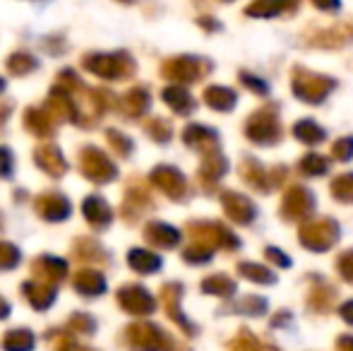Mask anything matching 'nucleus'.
<instances>
[{"mask_svg": "<svg viewBox=\"0 0 353 351\" xmlns=\"http://www.w3.org/2000/svg\"><path fill=\"white\" fill-rule=\"evenodd\" d=\"M339 236H341V226H339V221H334L332 217L312 219L298 229V241H301L307 250H315V253L330 250L332 245L339 241Z\"/></svg>", "mask_w": 353, "mask_h": 351, "instance_id": "3", "label": "nucleus"}, {"mask_svg": "<svg viewBox=\"0 0 353 351\" xmlns=\"http://www.w3.org/2000/svg\"><path fill=\"white\" fill-rule=\"evenodd\" d=\"M267 258L274 260L276 265H283V267L291 265V260H288V255H283L281 250H276V248H267Z\"/></svg>", "mask_w": 353, "mask_h": 351, "instance_id": "18", "label": "nucleus"}, {"mask_svg": "<svg viewBox=\"0 0 353 351\" xmlns=\"http://www.w3.org/2000/svg\"><path fill=\"white\" fill-rule=\"evenodd\" d=\"M241 178L257 192H272L283 183L286 178V166H272L267 169L260 159L255 157H245L241 161Z\"/></svg>", "mask_w": 353, "mask_h": 351, "instance_id": "4", "label": "nucleus"}, {"mask_svg": "<svg viewBox=\"0 0 353 351\" xmlns=\"http://www.w3.org/2000/svg\"><path fill=\"white\" fill-rule=\"evenodd\" d=\"M312 48H325V51H336V48H344L353 43V22L334 24V27H327L322 32L312 34L307 39Z\"/></svg>", "mask_w": 353, "mask_h": 351, "instance_id": "6", "label": "nucleus"}, {"mask_svg": "<svg viewBox=\"0 0 353 351\" xmlns=\"http://www.w3.org/2000/svg\"><path fill=\"white\" fill-rule=\"evenodd\" d=\"M291 89L296 94V99L305 103H322L332 92L336 89V80L330 75H320V72H312L307 68L296 66L293 68V77H291Z\"/></svg>", "mask_w": 353, "mask_h": 351, "instance_id": "2", "label": "nucleus"}, {"mask_svg": "<svg viewBox=\"0 0 353 351\" xmlns=\"http://www.w3.org/2000/svg\"><path fill=\"white\" fill-rule=\"evenodd\" d=\"M241 85L252 89V94H260V97H267V94H270V85H267L262 77L252 75V72H241Z\"/></svg>", "mask_w": 353, "mask_h": 351, "instance_id": "14", "label": "nucleus"}, {"mask_svg": "<svg viewBox=\"0 0 353 351\" xmlns=\"http://www.w3.org/2000/svg\"><path fill=\"white\" fill-rule=\"evenodd\" d=\"M293 135H296V140L303 142V145L315 147V145H320V142H325L327 132H325V128L317 126L315 121L303 118V121H298L296 126H293Z\"/></svg>", "mask_w": 353, "mask_h": 351, "instance_id": "9", "label": "nucleus"}, {"mask_svg": "<svg viewBox=\"0 0 353 351\" xmlns=\"http://www.w3.org/2000/svg\"><path fill=\"white\" fill-rule=\"evenodd\" d=\"M332 154H334L336 161L346 164V161L353 159V137H341L332 145Z\"/></svg>", "mask_w": 353, "mask_h": 351, "instance_id": "13", "label": "nucleus"}, {"mask_svg": "<svg viewBox=\"0 0 353 351\" xmlns=\"http://www.w3.org/2000/svg\"><path fill=\"white\" fill-rule=\"evenodd\" d=\"M336 265H339V272H341V274H344L346 279H351V281H353V250H349V253L341 255L339 263H336Z\"/></svg>", "mask_w": 353, "mask_h": 351, "instance_id": "16", "label": "nucleus"}, {"mask_svg": "<svg viewBox=\"0 0 353 351\" xmlns=\"http://www.w3.org/2000/svg\"><path fill=\"white\" fill-rule=\"evenodd\" d=\"M238 97L233 89L228 87H210L207 89V103H210L212 108H216V111H231L233 106H236Z\"/></svg>", "mask_w": 353, "mask_h": 351, "instance_id": "10", "label": "nucleus"}, {"mask_svg": "<svg viewBox=\"0 0 353 351\" xmlns=\"http://www.w3.org/2000/svg\"><path fill=\"white\" fill-rule=\"evenodd\" d=\"M315 212V195L305 185H291L281 197L279 214L286 221H301Z\"/></svg>", "mask_w": 353, "mask_h": 351, "instance_id": "5", "label": "nucleus"}, {"mask_svg": "<svg viewBox=\"0 0 353 351\" xmlns=\"http://www.w3.org/2000/svg\"><path fill=\"white\" fill-rule=\"evenodd\" d=\"M223 202V210H226V214L231 217L233 221H238V224H250V221H255L257 217V207L255 202L250 200V197L241 195V192H223L221 197Z\"/></svg>", "mask_w": 353, "mask_h": 351, "instance_id": "8", "label": "nucleus"}, {"mask_svg": "<svg viewBox=\"0 0 353 351\" xmlns=\"http://www.w3.org/2000/svg\"><path fill=\"white\" fill-rule=\"evenodd\" d=\"M298 5H301V0H252L245 8V14L255 19H274L281 14L296 12Z\"/></svg>", "mask_w": 353, "mask_h": 351, "instance_id": "7", "label": "nucleus"}, {"mask_svg": "<svg viewBox=\"0 0 353 351\" xmlns=\"http://www.w3.org/2000/svg\"><path fill=\"white\" fill-rule=\"evenodd\" d=\"M298 171H301L303 176H325L327 171H330V159L322 154H317V152H310V154H305L301 161H298Z\"/></svg>", "mask_w": 353, "mask_h": 351, "instance_id": "11", "label": "nucleus"}, {"mask_svg": "<svg viewBox=\"0 0 353 351\" xmlns=\"http://www.w3.org/2000/svg\"><path fill=\"white\" fill-rule=\"evenodd\" d=\"M332 197L341 205H353V174H341L330 185Z\"/></svg>", "mask_w": 353, "mask_h": 351, "instance_id": "12", "label": "nucleus"}, {"mask_svg": "<svg viewBox=\"0 0 353 351\" xmlns=\"http://www.w3.org/2000/svg\"><path fill=\"white\" fill-rule=\"evenodd\" d=\"M315 8L325 10V12H336L341 8V0H310Z\"/></svg>", "mask_w": 353, "mask_h": 351, "instance_id": "17", "label": "nucleus"}, {"mask_svg": "<svg viewBox=\"0 0 353 351\" xmlns=\"http://www.w3.org/2000/svg\"><path fill=\"white\" fill-rule=\"evenodd\" d=\"M245 135L252 145L260 147H274L281 142L283 128L279 121V106L276 103H267V106L257 108L245 123Z\"/></svg>", "mask_w": 353, "mask_h": 351, "instance_id": "1", "label": "nucleus"}, {"mask_svg": "<svg viewBox=\"0 0 353 351\" xmlns=\"http://www.w3.org/2000/svg\"><path fill=\"white\" fill-rule=\"evenodd\" d=\"M241 272L248 277H252V279H257V281H274V274L267 272L265 267H260V265H250V263L241 265Z\"/></svg>", "mask_w": 353, "mask_h": 351, "instance_id": "15", "label": "nucleus"}]
</instances>
